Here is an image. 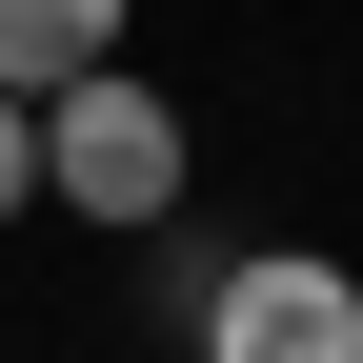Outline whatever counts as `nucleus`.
I'll use <instances>...</instances> for the list:
<instances>
[{"mask_svg":"<svg viewBox=\"0 0 363 363\" xmlns=\"http://www.w3.org/2000/svg\"><path fill=\"white\" fill-rule=\"evenodd\" d=\"M182 343H202V363H363V262H323V242H222V283H202Z\"/></svg>","mask_w":363,"mask_h":363,"instance_id":"2","label":"nucleus"},{"mask_svg":"<svg viewBox=\"0 0 363 363\" xmlns=\"http://www.w3.org/2000/svg\"><path fill=\"white\" fill-rule=\"evenodd\" d=\"M121 21H142V0H0V101L101 81V61H121Z\"/></svg>","mask_w":363,"mask_h":363,"instance_id":"3","label":"nucleus"},{"mask_svg":"<svg viewBox=\"0 0 363 363\" xmlns=\"http://www.w3.org/2000/svg\"><path fill=\"white\" fill-rule=\"evenodd\" d=\"M182 182H202V142H182V101H162L142 61H101V81H61V101H40V202H61V222L162 242Z\"/></svg>","mask_w":363,"mask_h":363,"instance_id":"1","label":"nucleus"},{"mask_svg":"<svg viewBox=\"0 0 363 363\" xmlns=\"http://www.w3.org/2000/svg\"><path fill=\"white\" fill-rule=\"evenodd\" d=\"M0 222H40V101H0Z\"/></svg>","mask_w":363,"mask_h":363,"instance_id":"4","label":"nucleus"}]
</instances>
